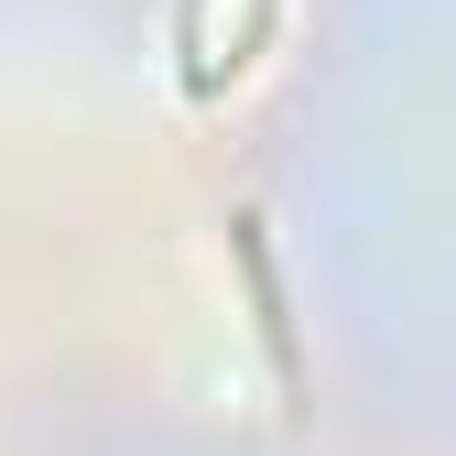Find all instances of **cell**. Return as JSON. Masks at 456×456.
Listing matches in <instances>:
<instances>
[{
	"mask_svg": "<svg viewBox=\"0 0 456 456\" xmlns=\"http://www.w3.org/2000/svg\"><path fill=\"white\" fill-rule=\"evenodd\" d=\"M240 261H250V305H261V337H272L282 380H294V326H282V282H272V261H261V228H250V217H240Z\"/></svg>",
	"mask_w": 456,
	"mask_h": 456,
	"instance_id": "1",
	"label": "cell"
}]
</instances>
